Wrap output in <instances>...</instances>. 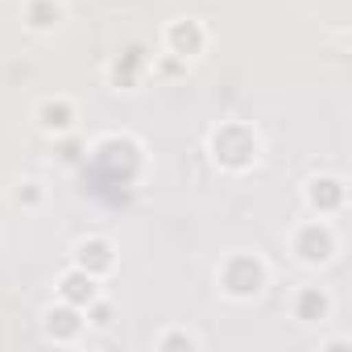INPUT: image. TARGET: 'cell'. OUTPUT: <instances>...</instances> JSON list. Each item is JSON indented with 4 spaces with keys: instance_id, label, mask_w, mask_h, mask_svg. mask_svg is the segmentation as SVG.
<instances>
[{
    "instance_id": "6da1fadb",
    "label": "cell",
    "mask_w": 352,
    "mask_h": 352,
    "mask_svg": "<svg viewBox=\"0 0 352 352\" xmlns=\"http://www.w3.org/2000/svg\"><path fill=\"white\" fill-rule=\"evenodd\" d=\"M212 282H216V294L232 307H253L265 298V290L274 286V265L265 253L257 249H228L220 253L216 270H212Z\"/></svg>"
},
{
    "instance_id": "7a4b0ae2",
    "label": "cell",
    "mask_w": 352,
    "mask_h": 352,
    "mask_svg": "<svg viewBox=\"0 0 352 352\" xmlns=\"http://www.w3.org/2000/svg\"><path fill=\"white\" fill-rule=\"evenodd\" d=\"M83 166H91L108 187H129L133 191L141 183L145 166H149V153H145V141L137 133L108 129L96 141H87V162Z\"/></svg>"
},
{
    "instance_id": "3957f363",
    "label": "cell",
    "mask_w": 352,
    "mask_h": 352,
    "mask_svg": "<svg viewBox=\"0 0 352 352\" xmlns=\"http://www.w3.org/2000/svg\"><path fill=\"white\" fill-rule=\"evenodd\" d=\"M208 162L220 170V174H253L261 162H265V137L257 133L253 120H220L208 129Z\"/></svg>"
},
{
    "instance_id": "277c9868",
    "label": "cell",
    "mask_w": 352,
    "mask_h": 352,
    "mask_svg": "<svg viewBox=\"0 0 352 352\" xmlns=\"http://www.w3.org/2000/svg\"><path fill=\"white\" fill-rule=\"evenodd\" d=\"M286 253H290L294 265L319 274V270L336 265V257H340V232L323 216H302V220H294L286 228Z\"/></svg>"
},
{
    "instance_id": "5b68a950",
    "label": "cell",
    "mask_w": 352,
    "mask_h": 352,
    "mask_svg": "<svg viewBox=\"0 0 352 352\" xmlns=\"http://www.w3.org/2000/svg\"><path fill=\"white\" fill-rule=\"evenodd\" d=\"M157 50L170 54V58H179L187 67H195L208 50H212V25L204 17H170L157 34Z\"/></svg>"
},
{
    "instance_id": "8992f818",
    "label": "cell",
    "mask_w": 352,
    "mask_h": 352,
    "mask_svg": "<svg viewBox=\"0 0 352 352\" xmlns=\"http://www.w3.org/2000/svg\"><path fill=\"white\" fill-rule=\"evenodd\" d=\"M302 208L307 216H323V220H340L348 212V179L340 170L315 166L302 179Z\"/></svg>"
},
{
    "instance_id": "52a82bcc",
    "label": "cell",
    "mask_w": 352,
    "mask_h": 352,
    "mask_svg": "<svg viewBox=\"0 0 352 352\" xmlns=\"http://www.w3.org/2000/svg\"><path fill=\"white\" fill-rule=\"evenodd\" d=\"M286 315H290L298 327H307V331H323V327L336 319V294H331V286H323V282H315V278L298 282V286L286 294Z\"/></svg>"
},
{
    "instance_id": "ba28073f",
    "label": "cell",
    "mask_w": 352,
    "mask_h": 352,
    "mask_svg": "<svg viewBox=\"0 0 352 352\" xmlns=\"http://www.w3.org/2000/svg\"><path fill=\"white\" fill-rule=\"evenodd\" d=\"M149 79H153V50L145 42H129L104 63V83L112 91H137Z\"/></svg>"
},
{
    "instance_id": "9c48e42d",
    "label": "cell",
    "mask_w": 352,
    "mask_h": 352,
    "mask_svg": "<svg viewBox=\"0 0 352 352\" xmlns=\"http://www.w3.org/2000/svg\"><path fill=\"white\" fill-rule=\"evenodd\" d=\"M30 120H34V129H38L46 141H58V137L79 133L83 108H79V100H75V96H67V91H46V96H38V104H34Z\"/></svg>"
},
{
    "instance_id": "30bf717a",
    "label": "cell",
    "mask_w": 352,
    "mask_h": 352,
    "mask_svg": "<svg viewBox=\"0 0 352 352\" xmlns=\"http://www.w3.org/2000/svg\"><path fill=\"white\" fill-rule=\"evenodd\" d=\"M38 331H42V340L54 344V348H79V344L91 336L83 311L71 307V302H63V298H54V302L42 307V315H38Z\"/></svg>"
},
{
    "instance_id": "8fae6325",
    "label": "cell",
    "mask_w": 352,
    "mask_h": 352,
    "mask_svg": "<svg viewBox=\"0 0 352 352\" xmlns=\"http://www.w3.org/2000/svg\"><path fill=\"white\" fill-rule=\"evenodd\" d=\"M67 261H71V265H79V270H87L91 278L108 282V278L116 274V265H120V249H116V241H112V236H104V232H83V236H75V241H71Z\"/></svg>"
},
{
    "instance_id": "7c38bea8",
    "label": "cell",
    "mask_w": 352,
    "mask_h": 352,
    "mask_svg": "<svg viewBox=\"0 0 352 352\" xmlns=\"http://www.w3.org/2000/svg\"><path fill=\"white\" fill-rule=\"evenodd\" d=\"M21 30L34 34V38H54L67 17H71V5L67 0H21Z\"/></svg>"
},
{
    "instance_id": "4fadbf2b",
    "label": "cell",
    "mask_w": 352,
    "mask_h": 352,
    "mask_svg": "<svg viewBox=\"0 0 352 352\" xmlns=\"http://www.w3.org/2000/svg\"><path fill=\"white\" fill-rule=\"evenodd\" d=\"M100 294H104V282L91 278L87 270L71 265V261H67V270L54 278V298H63V302H71V307H79V311H87Z\"/></svg>"
},
{
    "instance_id": "5bb4252c",
    "label": "cell",
    "mask_w": 352,
    "mask_h": 352,
    "mask_svg": "<svg viewBox=\"0 0 352 352\" xmlns=\"http://www.w3.org/2000/svg\"><path fill=\"white\" fill-rule=\"evenodd\" d=\"M9 204L21 216H38L50 204V183L42 179V174H17L13 187H9Z\"/></svg>"
},
{
    "instance_id": "9a60e30c",
    "label": "cell",
    "mask_w": 352,
    "mask_h": 352,
    "mask_svg": "<svg viewBox=\"0 0 352 352\" xmlns=\"http://www.w3.org/2000/svg\"><path fill=\"white\" fill-rule=\"evenodd\" d=\"M204 344L208 340L195 327H187V323H166V327H157L149 336V348L153 352H204Z\"/></svg>"
},
{
    "instance_id": "2e32d148",
    "label": "cell",
    "mask_w": 352,
    "mask_h": 352,
    "mask_svg": "<svg viewBox=\"0 0 352 352\" xmlns=\"http://www.w3.org/2000/svg\"><path fill=\"white\" fill-rule=\"evenodd\" d=\"M54 162H58L63 170H79V166L87 162V141H83L79 133L58 137V141H54Z\"/></svg>"
},
{
    "instance_id": "e0dca14e",
    "label": "cell",
    "mask_w": 352,
    "mask_h": 352,
    "mask_svg": "<svg viewBox=\"0 0 352 352\" xmlns=\"http://www.w3.org/2000/svg\"><path fill=\"white\" fill-rule=\"evenodd\" d=\"M83 319H87V331H112V327H116V319H120V315H116V302L108 298V290H104V294L83 311Z\"/></svg>"
},
{
    "instance_id": "ac0fdd59",
    "label": "cell",
    "mask_w": 352,
    "mask_h": 352,
    "mask_svg": "<svg viewBox=\"0 0 352 352\" xmlns=\"http://www.w3.org/2000/svg\"><path fill=\"white\" fill-rule=\"evenodd\" d=\"M352 348V336H319V352H344Z\"/></svg>"
}]
</instances>
